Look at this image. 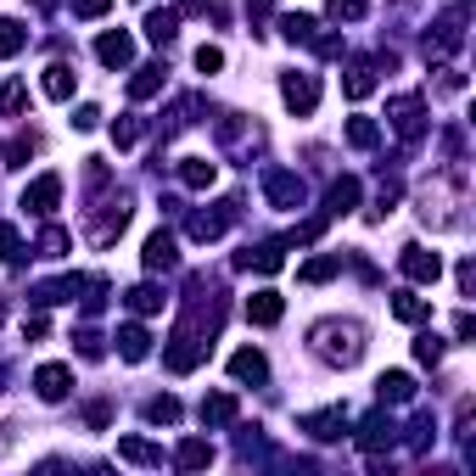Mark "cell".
<instances>
[{
    "label": "cell",
    "instance_id": "obj_1",
    "mask_svg": "<svg viewBox=\"0 0 476 476\" xmlns=\"http://www.w3.org/2000/svg\"><path fill=\"white\" fill-rule=\"evenodd\" d=\"M364 331L359 325H342V320H325V325H314V347H320V359L325 364H354L364 354Z\"/></svg>",
    "mask_w": 476,
    "mask_h": 476
},
{
    "label": "cell",
    "instance_id": "obj_2",
    "mask_svg": "<svg viewBox=\"0 0 476 476\" xmlns=\"http://www.w3.org/2000/svg\"><path fill=\"white\" fill-rule=\"evenodd\" d=\"M280 96H286V107L297 118H308L314 107H320V79H314V74H286V79H280Z\"/></svg>",
    "mask_w": 476,
    "mask_h": 476
},
{
    "label": "cell",
    "instance_id": "obj_3",
    "mask_svg": "<svg viewBox=\"0 0 476 476\" xmlns=\"http://www.w3.org/2000/svg\"><path fill=\"white\" fill-rule=\"evenodd\" d=\"M393 129L403 135V140H420L426 135V107H420V96H393Z\"/></svg>",
    "mask_w": 476,
    "mask_h": 476
},
{
    "label": "cell",
    "instance_id": "obj_4",
    "mask_svg": "<svg viewBox=\"0 0 476 476\" xmlns=\"http://www.w3.org/2000/svg\"><path fill=\"white\" fill-rule=\"evenodd\" d=\"M202 354H207V342H202L191 325H180V337L168 342V354H163V359H168V370H180V376H185V370H197V364H202Z\"/></svg>",
    "mask_w": 476,
    "mask_h": 476
},
{
    "label": "cell",
    "instance_id": "obj_5",
    "mask_svg": "<svg viewBox=\"0 0 476 476\" xmlns=\"http://www.w3.org/2000/svg\"><path fill=\"white\" fill-rule=\"evenodd\" d=\"M403 275L415 280V286H437V275H443V258L437 253H426V246H403Z\"/></svg>",
    "mask_w": 476,
    "mask_h": 476
},
{
    "label": "cell",
    "instance_id": "obj_6",
    "mask_svg": "<svg viewBox=\"0 0 476 476\" xmlns=\"http://www.w3.org/2000/svg\"><path fill=\"white\" fill-rule=\"evenodd\" d=\"M67 386H74V370H67V364H40V370H34V393H40L45 403H62Z\"/></svg>",
    "mask_w": 476,
    "mask_h": 476
},
{
    "label": "cell",
    "instance_id": "obj_7",
    "mask_svg": "<svg viewBox=\"0 0 476 476\" xmlns=\"http://www.w3.org/2000/svg\"><path fill=\"white\" fill-rule=\"evenodd\" d=\"M263 191H269L275 207H297V202H303V180L286 174V168H269V174H263Z\"/></svg>",
    "mask_w": 476,
    "mask_h": 476
},
{
    "label": "cell",
    "instance_id": "obj_8",
    "mask_svg": "<svg viewBox=\"0 0 476 476\" xmlns=\"http://www.w3.org/2000/svg\"><path fill=\"white\" fill-rule=\"evenodd\" d=\"M57 202H62V180H57V174H40V180L23 191V207H28V214H51Z\"/></svg>",
    "mask_w": 476,
    "mask_h": 476
},
{
    "label": "cell",
    "instance_id": "obj_9",
    "mask_svg": "<svg viewBox=\"0 0 476 476\" xmlns=\"http://www.w3.org/2000/svg\"><path fill=\"white\" fill-rule=\"evenodd\" d=\"M236 263H241V269H258V275H275V269H280V263H286V246H280V241H263V246H246V253H241Z\"/></svg>",
    "mask_w": 476,
    "mask_h": 476
},
{
    "label": "cell",
    "instance_id": "obj_10",
    "mask_svg": "<svg viewBox=\"0 0 476 476\" xmlns=\"http://www.w3.org/2000/svg\"><path fill=\"white\" fill-rule=\"evenodd\" d=\"M140 263L157 275V269H174L180 263V253H174V236L168 230H157V236H146V253H140Z\"/></svg>",
    "mask_w": 476,
    "mask_h": 476
},
{
    "label": "cell",
    "instance_id": "obj_11",
    "mask_svg": "<svg viewBox=\"0 0 476 476\" xmlns=\"http://www.w3.org/2000/svg\"><path fill=\"white\" fill-rule=\"evenodd\" d=\"M280 314H286L280 292H253V297H246V320H253V325H280Z\"/></svg>",
    "mask_w": 476,
    "mask_h": 476
},
{
    "label": "cell",
    "instance_id": "obj_12",
    "mask_svg": "<svg viewBox=\"0 0 476 476\" xmlns=\"http://www.w3.org/2000/svg\"><path fill=\"white\" fill-rule=\"evenodd\" d=\"M96 57L107 62V67H129V62H135V40H129V34H101V40H96Z\"/></svg>",
    "mask_w": 476,
    "mask_h": 476
},
{
    "label": "cell",
    "instance_id": "obj_13",
    "mask_svg": "<svg viewBox=\"0 0 476 476\" xmlns=\"http://www.w3.org/2000/svg\"><path fill=\"white\" fill-rule=\"evenodd\" d=\"M118 354L129 359V364H140L152 354V331L146 325H118Z\"/></svg>",
    "mask_w": 476,
    "mask_h": 476
},
{
    "label": "cell",
    "instance_id": "obj_14",
    "mask_svg": "<svg viewBox=\"0 0 476 476\" xmlns=\"http://www.w3.org/2000/svg\"><path fill=\"white\" fill-rule=\"evenodd\" d=\"M354 207H359V180H347V174H342V180L331 185V197H325V214L331 219H347Z\"/></svg>",
    "mask_w": 476,
    "mask_h": 476
},
{
    "label": "cell",
    "instance_id": "obj_15",
    "mask_svg": "<svg viewBox=\"0 0 476 476\" xmlns=\"http://www.w3.org/2000/svg\"><path fill=\"white\" fill-rule=\"evenodd\" d=\"M230 376L236 381H263L269 376V359H263L258 347H241V354H230Z\"/></svg>",
    "mask_w": 476,
    "mask_h": 476
},
{
    "label": "cell",
    "instance_id": "obj_16",
    "mask_svg": "<svg viewBox=\"0 0 476 476\" xmlns=\"http://www.w3.org/2000/svg\"><path fill=\"white\" fill-rule=\"evenodd\" d=\"M460 40H465V17H460V12H449L443 23H437V40H432L426 51H432V57H449V51L460 45Z\"/></svg>",
    "mask_w": 476,
    "mask_h": 476
},
{
    "label": "cell",
    "instance_id": "obj_17",
    "mask_svg": "<svg viewBox=\"0 0 476 476\" xmlns=\"http://www.w3.org/2000/svg\"><path fill=\"white\" fill-rule=\"evenodd\" d=\"M40 84H45V96H51V101H67V96H74V84H79V74H74L67 62H51Z\"/></svg>",
    "mask_w": 476,
    "mask_h": 476
},
{
    "label": "cell",
    "instance_id": "obj_18",
    "mask_svg": "<svg viewBox=\"0 0 476 476\" xmlns=\"http://www.w3.org/2000/svg\"><path fill=\"white\" fill-rule=\"evenodd\" d=\"M118 460H129V465H163V449L146 443V437H123V443H118Z\"/></svg>",
    "mask_w": 476,
    "mask_h": 476
},
{
    "label": "cell",
    "instance_id": "obj_19",
    "mask_svg": "<svg viewBox=\"0 0 476 476\" xmlns=\"http://www.w3.org/2000/svg\"><path fill=\"white\" fill-rule=\"evenodd\" d=\"M386 443H393V420H386V415H370L364 426H359V449L376 454V449H386Z\"/></svg>",
    "mask_w": 476,
    "mask_h": 476
},
{
    "label": "cell",
    "instance_id": "obj_20",
    "mask_svg": "<svg viewBox=\"0 0 476 476\" xmlns=\"http://www.w3.org/2000/svg\"><path fill=\"white\" fill-rule=\"evenodd\" d=\"M174 465H180V471H202V465H214V443H202V437H185L180 454H174Z\"/></svg>",
    "mask_w": 476,
    "mask_h": 476
},
{
    "label": "cell",
    "instance_id": "obj_21",
    "mask_svg": "<svg viewBox=\"0 0 476 476\" xmlns=\"http://www.w3.org/2000/svg\"><path fill=\"white\" fill-rule=\"evenodd\" d=\"M180 180H185L191 191H207V185L219 180V163H207V157H185V163H180Z\"/></svg>",
    "mask_w": 476,
    "mask_h": 476
},
{
    "label": "cell",
    "instance_id": "obj_22",
    "mask_svg": "<svg viewBox=\"0 0 476 476\" xmlns=\"http://www.w3.org/2000/svg\"><path fill=\"white\" fill-rule=\"evenodd\" d=\"M230 420H236V398L230 393L202 398V426H230Z\"/></svg>",
    "mask_w": 476,
    "mask_h": 476
},
{
    "label": "cell",
    "instance_id": "obj_23",
    "mask_svg": "<svg viewBox=\"0 0 476 476\" xmlns=\"http://www.w3.org/2000/svg\"><path fill=\"white\" fill-rule=\"evenodd\" d=\"M342 426H347V420H342V410H320V415H308V420H303V432H314L320 443L342 437Z\"/></svg>",
    "mask_w": 476,
    "mask_h": 476
},
{
    "label": "cell",
    "instance_id": "obj_24",
    "mask_svg": "<svg viewBox=\"0 0 476 476\" xmlns=\"http://www.w3.org/2000/svg\"><path fill=\"white\" fill-rule=\"evenodd\" d=\"M376 386H381V398H386V403H410V398H415V381L403 376V370H386Z\"/></svg>",
    "mask_w": 476,
    "mask_h": 476
},
{
    "label": "cell",
    "instance_id": "obj_25",
    "mask_svg": "<svg viewBox=\"0 0 476 476\" xmlns=\"http://www.w3.org/2000/svg\"><path fill=\"white\" fill-rule=\"evenodd\" d=\"M23 45H28V28L17 23V17H0V62H6V57H17Z\"/></svg>",
    "mask_w": 476,
    "mask_h": 476
},
{
    "label": "cell",
    "instance_id": "obj_26",
    "mask_svg": "<svg viewBox=\"0 0 476 476\" xmlns=\"http://www.w3.org/2000/svg\"><path fill=\"white\" fill-rule=\"evenodd\" d=\"M157 90H163V67H140V74L129 79V96L135 101H152Z\"/></svg>",
    "mask_w": 476,
    "mask_h": 476
},
{
    "label": "cell",
    "instance_id": "obj_27",
    "mask_svg": "<svg viewBox=\"0 0 476 476\" xmlns=\"http://www.w3.org/2000/svg\"><path fill=\"white\" fill-rule=\"evenodd\" d=\"M174 28H180V12H152L146 17V40H157V45H168Z\"/></svg>",
    "mask_w": 476,
    "mask_h": 476
},
{
    "label": "cell",
    "instance_id": "obj_28",
    "mask_svg": "<svg viewBox=\"0 0 476 476\" xmlns=\"http://www.w3.org/2000/svg\"><path fill=\"white\" fill-rule=\"evenodd\" d=\"M314 28H320L314 17H297V12H292V17H280V34H286L292 45H308V40H314Z\"/></svg>",
    "mask_w": 476,
    "mask_h": 476
},
{
    "label": "cell",
    "instance_id": "obj_29",
    "mask_svg": "<svg viewBox=\"0 0 476 476\" xmlns=\"http://www.w3.org/2000/svg\"><path fill=\"white\" fill-rule=\"evenodd\" d=\"M376 140H381V129H376V123H370V118H347V146L370 152V146H376Z\"/></svg>",
    "mask_w": 476,
    "mask_h": 476
},
{
    "label": "cell",
    "instance_id": "obj_30",
    "mask_svg": "<svg viewBox=\"0 0 476 476\" xmlns=\"http://www.w3.org/2000/svg\"><path fill=\"white\" fill-rule=\"evenodd\" d=\"M393 314H398L403 325H420V320H426V303H420L415 292H398V297H393Z\"/></svg>",
    "mask_w": 476,
    "mask_h": 476
},
{
    "label": "cell",
    "instance_id": "obj_31",
    "mask_svg": "<svg viewBox=\"0 0 476 476\" xmlns=\"http://www.w3.org/2000/svg\"><path fill=\"white\" fill-rule=\"evenodd\" d=\"M342 90L354 96V101H364L370 90H376V74H370V67L359 62V67H347V79H342Z\"/></svg>",
    "mask_w": 476,
    "mask_h": 476
},
{
    "label": "cell",
    "instance_id": "obj_32",
    "mask_svg": "<svg viewBox=\"0 0 476 476\" xmlns=\"http://www.w3.org/2000/svg\"><path fill=\"white\" fill-rule=\"evenodd\" d=\"M163 303H168V297L157 292V286H135V292H129V308H135V314H157Z\"/></svg>",
    "mask_w": 476,
    "mask_h": 476
},
{
    "label": "cell",
    "instance_id": "obj_33",
    "mask_svg": "<svg viewBox=\"0 0 476 476\" xmlns=\"http://www.w3.org/2000/svg\"><path fill=\"white\" fill-rule=\"evenodd\" d=\"M146 420H157V426H174V420H180V403H174V398H152V403H146Z\"/></svg>",
    "mask_w": 476,
    "mask_h": 476
},
{
    "label": "cell",
    "instance_id": "obj_34",
    "mask_svg": "<svg viewBox=\"0 0 476 476\" xmlns=\"http://www.w3.org/2000/svg\"><path fill=\"white\" fill-rule=\"evenodd\" d=\"M331 275H337V258H308V263H303V280H308V286H320V280H331Z\"/></svg>",
    "mask_w": 476,
    "mask_h": 476
},
{
    "label": "cell",
    "instance_id": "obj_35",
    "mask_svg": "<svg viewBox=\"0 0 476 476\" xmlns=\"http://www.w3.org/2000/svg\"><path fill=\"white\" fill-rule=\"evenodd\" d=\"M325 12L337 17V23H359V17H364V0H331Z\"/></svg>",
    "mask_w": 476,
    "mask_h": 476
},
{
    "label": "cell",
    "instance_id": "obj_36",
    "mask_svg": "<svg viewBox=\"0 0 476 476\" xmlns=\"http://www.w3.org/2000/svg\"><path fill=\"white\" fill-rule=\"evenodd\" d=\"M0 258H6V263H17V258H23V236H17L12 224H0Z\"/></svg>",
    "mask_w": 476,
    "mask_h": 476
},
{
    "label": "cell",
    "instance_id": "obj_37",
    "mask_svg": "<svg viewBox=\"0 0 476 476\" xmlns=\"http://www.w3.org/2000/svg\"><path fill=\"white\" fill-rule=\"evenodd\" d=\"M415 359L420 364H437V359H443V337H432V331H426V337L415 342Z\"/></svg>",
    "mask_w": 476,
    "mask_h": 476
},
{
    "label": "cell",
    "instance_id": "obj_38",
    "mask_svg": "<svg viewBox=\"0 0 476 476\" xmlns=\"http://www.w3.org/2000/svg\"><path fill=\"white\" fill-rule=\"evenodd\" d=\"M40 253H45V258H62V253H67V230H45V236H40Z\"/></svg>",
    "mask_w": 476,
    "mask_h": 476
},
{
    "label": "cell",
    "instance_id": "obj_39",
    "mask_svg": "<svg viewBox=\"0 0 476 476\" xmlns=\"http://www.w3.org/2000/svg\"><path fill=\"white\" fill-rule=\"evenodd\" d=\"M197 67H202V74H219V67H224V51H219V45H202V51H197Z\"/></svg>",
    "mask_w": 476,
    "mask_h": 476
},
{
    "label": "cell",
    "instance_id": "obj_40",
    "mask_svg": "<svg viewBox=\"0 0 476 476\" xmlns=\"http://www.w3.org/2000/svg\"><path fill=\"white\" fill-rule=\"evenodd\" d=\"M113 140H118V146H135V140H140V123H135V118L113 123Z\"/></svg>",
    "mask_w": 476,
    "mask_h": 476
},
{
    "label": "cell",
    "instance_id": "obj_41",
    "mask_svg": "<svg viewBox=\"0 0 476 476\" xmlns=\"http://www.w3.org/2000/svg\"><path fill=\"white\" fill-rule=\"evenodd\" d=\"M113 0H74V17H107Z\"/></svg>",
    "mask_w": 476,
    "mask_h": 476
},
{
    "label": "cell",
    "instance_id": "obj_42",
    "mask_svg": "<svg viewBox=\"0 0 476 476\" xmlns=\"http://www.w3.org/2000/svg\"><path fill=\"white\" fill-rule=\"evenodd\" d=\"M0 113H23V84H6V90H0Z\"/></svg>",
    "mask_w": 476,
    "mask_h": 476
},
{
    "label": "cell",
    "instance_id": "obj_43",
    "mask_svg": "<svg viewBox=\"0 0 476 476\" xmlns=\"http://www.w3.org/2000/svg\"><path fill=\"white\" fill-rule=\"evenodd\" d=\"M79 354L84 359H101V337H96V331H79Z\"/></svg>",
    "mask_w": 476,
    "mask_h": 476
},
{
    "label": "cell",
    "instance_id": "obj_44",
    "mask_svg": "<svg viewBox=\"0 0 476 476\" xmlns=\"http://www.w3.org/2000/svg\"><path fill=\"white\" fill-rule=\"evenodd\" d=\"M96 123H101V107H79L74 113V129H96Z\"/></svg>",
    "mask_w": 476,
    "mask_h": 476
},
{
    "label": "cell",
    "instance_id": "obj_45",
    "mask_svg": "<svg viewBox=\"0 0 476 476\" xmlns=\"http://www.w3.org/2000/svg\"><path fill=\"white\" fill-rule=\"evenodd\" d=\"M28 152H34V140H28V135H23V140H17V146H12V152H6V157H12V168H23V163H28Z\"/></svg>",
    "mask_w": 476,
    "mask_h": 476
},
{
    "label": "cell",
    "instance_id": "obj_46",
    "mask_svg": "<svg viewBox=\"0 0 476 476\" xmlns=\"http://www.w3.org/2000/svg\"><path fill=\"white\" fill-rule=\"evenodd\" d=\"M23 331H28V337H45L51 320H45V314H28V325H23Z\"/></svg>",
    "mask_w": 476,
    "mask_h": 476
},
{
    "label": "cell",
    "instance_id": "obj_47",
    "mask_svg": "<svg viewBox=\"0 0 476 476\" xmlns=\"http://www.w3.org/2000/svg\"><path fill=\"white\" fill-rule=\"evenodd\" d=\"M214 0H180V12H207Z\"/></svg>",
    "mask_w": 476,
    "mask_h": 476
},
{
    "label": "cell",
    "instance_id": "obj_48",
    "mask_svg": "<svg viewBox=\"0 0 476 476\" xmlns=\"http://www.w3.org/2000/svg\"><path fill=\"white\" fill-rule=\"evenodd\" d=\"M34 6H57V0H34Z\"/></svg>",
    "mask_w": 476,
    "mask_h": 476
},
{
    "label": "cell",
    "instance_id": "obj_49",
    "mask_svg": "<svg viewBox=\"0 0 476 476\" xmlns=\"http://www.w3.org/2000/svg\"><path fill=\"white\" fill-rule=\"evenodd\" d=\"M0 320H6V297H0Z\"/></svg>",
    "mask_w": 476,
    "mask_h": 476
},
{
    "label": "cell",
    "instance_id": "obj_50",
    "mask_svg": "<svg viewBox=\"0 0 476 476\" xmlns=\"http://www.w3.org/2000/svg\"><path fill=\"white\" fill-rule=\"evenodd\" d=\"M0 381H6V370H0Z\"/></svg>",
    "mask_w": 476,
    "mask_h": 476
}]
</instances>
